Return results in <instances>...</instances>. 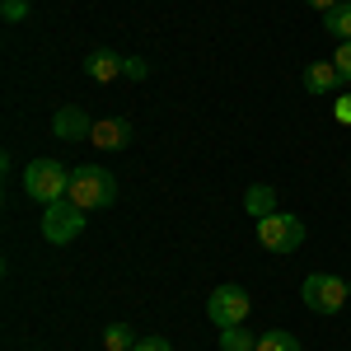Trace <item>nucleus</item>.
I'll return each mask as SVG.
<instances>
[{
    "label": "nucleus",
    "mask_w": 351,
    "mask_h": 351,
    "mask_svg": "<svg viewBox=\"0 0 351 351\" xmlns=\"http://www.w3.org/2000/svg\"><path fill=\"white\" fill-rule=\"evenodd\" d=\"M66 197H71L80 211H104V206L117 202V178H112L108 169H99V164H80V169H71Z\"/></svg>",
    "instance_id": "nucleus-1"
},
{
    "label": "nucleus",
    "mask_w": 351,
    "mask_h": 351,
    "mask_svg": "<svg viewBox=\"0 0 351 351\" xmlns=\"http://www.w3.org/2000/svg\"><path fill=\"white\" fill-rule=\"evenodd\" d=\"M300 300H304V309H314V314L328 319V314H337L351 300V286L342 276H332V271H314V276L300 281Z\"/></svg>",
    "instance_id": "nucleus-2"
},
{
    "label": "nucleus",
    "mask_w": 351,
    "mask_h": 351,
    "mask_svg": "<svg viewBox=\"0 0 351 351\" xmlns=\"http://www.w3.org/2000/svg\"><path fill=\"white\" fill-rule=\"evenodd\" d=\"M66 188H71V169H61L56 160H33L24 169V192L33 197V202H43V206L61 202Z\"/></svg>",
    "instance_id": "nucleus-3"
},
{
    "label": "nucleus",
    "mask_w": 351,
    "mask_h": 351,
    "mask_svg": "<svg viewBox=\"0 0 351 351\" xmlns=\"http://www.w3.org/2000/svg\"><path fill=\"white\" fill-rule=\"evenodd\" d=\"M258 243L267 253H295L304 243V220L291 216V211H271V216L258 220Z\"/></svg>",
    "instance_id": "nucleus-4"
},
{
    "label": "nucleus",
    "mask_w": 351,
    "mask_h": 351,
    "mask_svg": "<svg viewBox=\"0 0 351 351\" xmlns=\"http://www.w3.org/2000/svg\"><path fill=\"white\" fill-rule=\"evenodd\" d=\"M84 216L89 211H80L71 197H61V202H52V206H43V239L47 243H71L84 234Z\"/></svg>",
    "instance_id": "nucleus-5"
},
{
    "label": "nucleus",
    "mask_w": 351,
    "mask_h": 351,
    "mask_svg": "<svg viewBox=\"0 0 351 351\" xmlns=\"http://www.w3.org/2000/svg\"><path fill=\"white\" fill-rule=\"evenodd\" d=\"M248 314H253V300L243 286H216L211 300H206V319L216 328H239L248 324Z\"/></svg>",
    "instance_id": "nucleus-6"
},
{
    "label": "nucleus",
    "mask_w": 351,
    "mask_h": 351,
    "mask_svg": "<svg viewBox=\"0 0 351 351\" xmlns=\"http://www.w3.org/2000/svg\"><path fill=\"white\" fill-rule=\"evenodd\" d=\"M127 141H132L127 117H99L94 132H89V145H99V150H127Z\"/></svg>",
    "instance_id": "nucleus-7"
},
{
    "label": "nucleus",
    "mask_w": 351,
    "mask_h": 351,
    "mask_svg": "<svg viewBox=\"0 0 351 351\" xmlns=\"http://www.w3.org/2000/svg\"><path fill=\"white\" fill-rule=\"evenodd\" d=\"M52 132L61 136V141H89L94 122L84 117V108H75V104H71V108H61V112L52 117Z\"/></svg>",
    "instance_id": "nucleus-8"
},
{
    "label": "nucleus",
    "mask_w": 351,
    "mask_h": 351,
    "mask_svg": "<svg viewBox=\"0 0 351 351\" xmlns=\"http://www.w3.org/2000/svg\"><path fill=\"white\" fill-rule=\"evenodd\" d=\"M337 84H347V80H342V71H337L332 61H309V66H304V89H309V94H332Z\"/></svg>",
    "instance_id": "nucleus-9"
},
{
    "label": "nucleus",
    "mask_w": 351,
    "mask_h": 351,
    "mask_svg": "<svg viewBox=\"0 0 351 351\" xmlns=\"http://www.w3.org/2000/svg\"><path fill=\"white\" fill-rule=\"evenodd\" d=\"M122 61H127V56L108 52V47H104V52H89V56H84V75H89V80H99V84H108V80L122 75Z\"/></svg>",
    "instance_id": "nucleus-10"
},
{
    "label": "nucleus",
    "mask_w": 351,
    "mask_h": 351,
    "mask_svg": "<svg viewBox=\"0 0 351 351\" xmlns=\"http://www.w3.org/2000/svg\"><path fill=\"white\" fill-rule=\"evenodd\" d=\"M243 211H248V216H271V211H281V206H276V188H267V183H253V188L243 192Z\"/></svg>",
    "instance_id": "nucleus-11"
},
{
    "label": "nucleus",
    "mask_w": 351,
    "mask_h": 351,
    "mask_svg": "<svg viewBox=\"0 0 351 351\" xmlns=\"http://www.w3.org/2000/svg\"><path fill=\"white\" fill-rule=\"evenodd\" d=\"M324 28L337 38V43H351V5H337L324 14Z\"/></svg>",
    "instance_id": "nucleus-12"
},
{
    "label": "nucleus",
    "mask_w": 351,
    "mask_h": 351,
    "mask_svg": "<svg viewBox=\"0 0 351 351\" xmlns=\"http://www.w3.org/2000/svg\"><path fill=\"white\" fill-rule=\"evenodd\" d=\"M258 347V337L248 332V328H220V351H253Z\"/></svg>",
    "instance_id": "nucleus-13"
},
{
    "label": "nucleus",
    "mask_w": 351,
    "mask_h": 351,
    "mask_svg": "<svg viewBox=\"0 0 351 351\" xmlns=\"http://www.w3.org/2000/svg\"><path fill=\"white\" fill-rule=\"evenodd\" d=\"M253 351H300V342L291 337V332H281V328H267L263 337H258V347Z\"/></svg>",
    "instance_id": "nucleus-14"
},
{
    "label": "nucleus",
    "mask_w": 351,
    "mask_h": 351,
    "mask_svg": "<svg viewBox=\"0 0 351 351\" xmlns=\"http://www.w3.org/2000/svg\"><path fill=\"white\" fill-rule=\"evenodd\" d=\"M104 347H108V351H132L136 347V332L127 324H108V328H104Z\"/></svg>",
    "instance_id": "nucleus-15"
},
{
    "label": "nucleus",
    "mask_w": 351,
    "mask_h": 351,
    "mask_svg": "<svg viewBox=\"0 0 351 351\" xmlns=\"http://www.w3.org/2000/svg\"><path fill=\"white\" fill-rule=\"evenodd\" d=\"M0 14H5V24H19V19H28V0H5Z\"/></svg>",
    "instance_id": "nucleus-16"
},
{
    "label": "nucleus",
    "mask_w": 351,
    "mask_h": 351,
    "mask_svg": "<svg viewBox=\"0 0 351 351\" xmlns=\"http://www.w3.org/2000/svg\"><path fill=\"white\" fill-rule=\"evenodd\" d=\"M332 66L342 71V80L351 84V43H337V52H332Z\"/></svg>",
    "instance_id": "nucleus-17"
},
{
    "label": "nucleus",
    "mask_w": 351,
    "mask_h": 351,
    "mask_svg": "<svg viewBox=\"0 0 351 351\" xmlns=\"http://www.w3.org/2000/svg\"><path fill=\"white\" fill-rule=\"evenodd\" d=\"M122 75H127V80H145V75H150V66H145L141 56H127V61H122Z\"/></svg>",
    "instance_id": "nucleus-18"
},
{
    "label": "nucleus",
    "mask_w": 351,
    "mask_h": 351,
    "mask_svg": "<svg viewBox=\"0 0 351 351\" xmlns=\"http://www.w3.org/2000/svg\"><path fill=\"white\" fill-rule=\"evenodd\" d=\"M132 351H173V342L169 337H136Z\"/></svg>",
    "instance_id": "nucleus-19"
},
{
    "label": "nucleus",
    "mask_w": 351,
    "mask_h": 351,
    "mask_svg": "<svg viewBox=\"0 0 351 351\" xmlns=\"http://www.w3.org/2000/svg\"><path fill=\"white\" fill-rule=\"evenodd\" d=\"M304 5H309V10H319V14H328V10H337L342 0H304Z\"/></svg>",
    "instance_id": "nucleus-20"
},
{
    "label": "nucleus",
    "mask_w": 351,
    "mask_h": 351,
    "mask_svg": "<svg viewBox=\"0 0 351 351\" xmlns=\"http://www.w3.org/2000/svg\"><path fill=\"white\" fill-rule=\"evenodd\" d=\"M337 122H351V99H337Z\"/></svg>",
    "instance_id": "nucleus-21"
},
{
    "label": "nucleus",
    "mask_w": 351,
    "mask_h": 351,
    "mask_svg": "<svg viewBox=\"0 0 351 351\" xmlns=\"http://www.w3.org/2000/svg\"><path fill=\"white\" fill-rule=\"evenodd\" d=\"M342 5H351V0H342Z\"/></svg>",
    "instance_id": "nucleus-22"
}]
</instances>
